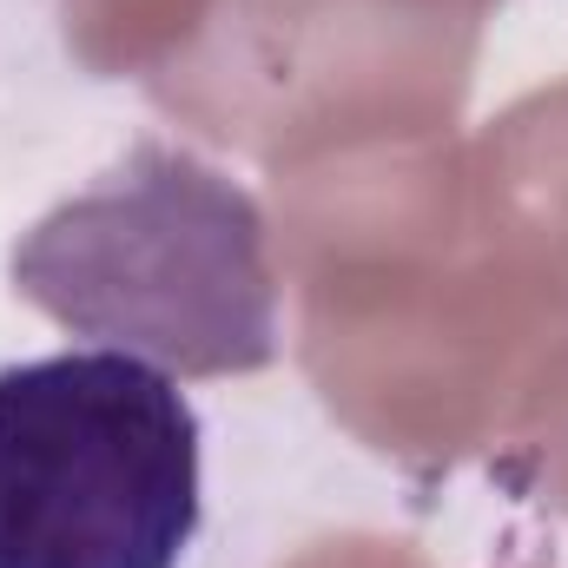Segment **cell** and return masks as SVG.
Returning <instances> with one entry per match:
<instances>
[{"mask_svg":"<svg viewBox=\"0 0 568 568\" xmlns=\"http://www.w3.org/2000/svg\"><path fill=\"white\" fill-rule=\"evenodd\" d=\"M13 291L93 351L165 377H252L278 357L265 212L219 165L140 140L20 245Z\"/></svg>","mask_w":568,"mask_h":568,"instance_id":"6da1fadb","label":"cell"},{"mask_svg":"<svg viewBox=\"0 0 568 568\" xmlns=\"http://www.w3.org/2000/svg\"><path fill=\"white\" fill-rule=\"evenodd\" d=\"M199 536V410L120 351L0 371V568H179Z\"/></svg>","mask_w":568,"mask_h":568,"instance_id":"7a4b0ae2","label":"cell"}]
</instances>
